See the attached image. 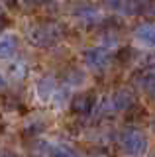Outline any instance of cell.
Segmentation results:
<instances>
[{"label": "cell", "instance_id": "6da1fadb", "mask_svg": "<svg viewBox=\"0 0 155 157\" xmlns=\"http://www.w3.org/2000/svg\"><path fill=\"white\" fill-rule=\"evenodd\" d=\"M26 37L33 47H53L59 43V39L63 37V28L57 22H36L32 26H28L26 29Z\"/></svg>", "mask_w": 155, "mask_h": 157}, {"label": "cell", "instance_id": "7a4b0ae2", "mask_svg": "<svg viewBox=\"0 0 155 157\" xmlns=\"http://www.w3.org/2000/svg\"><path fill=\"white\" fill-rule=\"evenodd\" d=\"M120 147L128 155H143L147 151V137L139 130H126L120 136Z\"/></svg>", "mask_w": 155, "mask_h": 157}, {"label": "cell", "instance_id": "3957f363", "mask_svg": "<svg viewBox=\"0 0 155 157\" xmlns=\"http://www.w3.org/2000/svg\"><path fill=\"white\" fill-rule=\"evenodd\" d=\"M83 59H85L86 67H90L96 73L104 71V69L110 65V53L106 51L104 47H90V49H86Z\"/></svg>", "mask_w": 155, "mask_h": 157}, {"label": "cell", "instance_id": "277c9868", "mask_svg": "<svg viewBox=\"0 0 155 157\" xmlns=\"http://www.w3.org/2000/svg\"><path fill=\"white\" fill-rule=\"evenodd\" d=\"M96 98L93 92H81V94H75L71 100V112L73 114H79V116H86L93 112Z\"/></svg>", "mask_w": 155, "mask_h": 157}, {"label": "cell", "instance_id": "5b68a950", "mask_svg": "<svg viewBox=\"0 0 155 157\" xmlns=\"http://www.w3.org/2000/svg\"><path fill=\"white\" fill-rule=\"evenodd\" d=\"M132 82H134V86L143 88V90L155 88V65H147V67L139 69L138 73H134Z\"/></svg>", "mask_w": 155, "mask_h": 157}, {"label": "cell", "instance_id": "8992f818", "mask_svg": "<svg viewBox=\"0 0 155 157\" xmlns=\"http://www.w3.org/2000/svg\"><path fill=\"white\" fill-rule=\"evenodd\" d=\"M110 104L114 106V110H120V112L130 110V108L135 104L134 92H132V90H128V88H120V90H116V94L112 96Z\"/></svg>", "mask_w": 155, "mask_h": 157}, {"label": "cell", "instance_id": "52a82bcc", "mask_svg": "<svg viewBox=\"0 0 155 157\" xmlns=\"http://www.w3.org/2000/svg\"><path fill=\"white\" fill-rule=\"evenodd\" d=\"M135 39L139 43L147 47H155V22H145V24H139L134 32Z\"/></svg>", "mask_w": 155, "mask_h": 157}, {"label": "cell", "instance_id": "ba28073f", "mask_svg": "<svg viewBox=\"0 0 155 157\" xmlns=\"http://www.w3.org/2000/svg\"><path fill=\"white\" fill-rule=\"evenodd\" d=\"M18 49V37L8 33L0 37V59H10Z\"/></svg>", "mask_w": 155, "mask_h": 157}, {"label": "cell", "instance_id": "9c48e42d", "mask_svg": "<svg viewBox=\"0 0 155 157\" xmlns=\"http://www.w3.org/2000/svg\"><path fill=\"white\" fill-rule=\"evenodd\" d=\"M53 90H55V81H53L51 77H43L41 81L37 82V94H40V98H43V100L51 98Z\"/></svg>", "mask_w": 155, "mask_h": 157}, {"label": "cell", "instance_id": "30bf717a", "mask_svg": "<svg viewBox=\"0 0 155 157\" xmlns=\"http://www.w3.org/2000/svg\"><path fill=\"white\" fill-rule=\"evenodd\" d=\"M77 16H79V20H83L85 24H94V22H98V12H96L94 8H90V6L81 8L79 12H77Z\"/></svg>", "mask_w": 155, "mask_h": 157}, {"label": "cell", "instance_id": "8fae6325", "mask_svg": "<svg viewBox=\"0 0 155 157\" xmlns=\"http://www.w3.org/2000/svg\"><path fill=\"white\" fill-rule=\"evenodd\" d=\"M49 157H79V155H77L75 149H71L67 145H55L49 149Z\"/></svg>", "mask_w": 155, "mask_h": 157}, {"label": "cell", "instance_id": "7c38bea8", "mask_svg": "<svg viewBox=\"0 0 155 157\" xmlns=\"http://www.w3.org/2000/svg\"><path fill=\"white\" fill-rule=\"evenodd\" d=\"M139 14H143L147 20H153L155 22V0H149V2H145L142 10H139Z\"/></svg>", "mask_w": 155, "mask_h": 157}, {"label": "cell", "instance_id": "4fadbf2b", "mask_svg": "<svg viewBox=\"0 0 155 157\" xmlns=\"http://www.w3.org/2000/svg\"><path fill=\"white\" fill-rule=\"evenodd\" d=\"M130 57H132V47H124V49H120V53H118L120 63H128V61H130Z\"/></svg>", "mask_w": 155, "mask_h": 157}, {"label": "cell", "instance_id": "5bb4252c", "mask_svg": "<svg viewBox=\"0 0 155 157\" xmlns=\"http://www.w3.org/2000/svg\"><path fill=\"white\" fill-rule=\"evenodd\" d=\"M122 2H124V0H104L106 8H110V10H118V8H122Z\"/></svg>", "mask_w": 155, "mask_h": 157}, {"label": "cell", "instance_id": "9a60e30c", "mask_svg": "<svg viewBox=\"0 0 155 157\" xmlns=\"http://www.w3.org/2000/svg\"><path fill=\"white\" fill-rule=\"evenodd\" d=\"M24 2H26L28 6H41V4H45L47 0H24Z\"/></svg>", "mask_w": 155, "mask_h": 157}, {"label": "cell", "instance_id": "2e32d148", "mask_svg": "<svg viewBox=\"0 0 155 157\" xmlns=\"http://www.w3.org/2000/svg\"><path fill=\"white\" fill-rule=\"evenodd\" d=\"M6 24H8V20H6V16H4V14H0V32H2V29L6 28Z\"/></svg>", "mask_w": 155, "mask_h": 157}, {"label": "cell", "instance_id": "e0dca14e", "mask_svg": "<svg viewBox=\"0 0 155 157\" xmlns=\"http://www.w3.org/2000/svg\"><path fill=\"white\" fill-rule=\"evenodd\" d=\"M4 4H6L8 8H16V4H18V0H4Z\"/></svg>", "mask_w": 155, "mask_h": 157}, {"label": "cell", "instance_id": "ac0fdd59", "mask_svg": "<svg viewBox=\"0 0 155 157\" xmlns=\"http://www.w3.org/2000/svg\"><path fill=\"white\" fill-rule=\"evenodd\" d=\"M4 88H6V81H4V77L0 75V90H4Z\"/></svg>", "mask_w": 155, "mask_h": 157}, {"label": "cell", "instance_id": "d6986e66", "mask_svg": "<svg viewBox=\"0 0 155 157\" xmlns=\"http://www.w3.org/2000/svg\"><path fill=\"white\" fill-rule=\"evenodd\" d=\"M0 157H18V155H16V153H2Z\"/></svg>", "mask_w": 155, "mask_h": 157}, {"label": "cell", "instance_id": "ffe728a7", "mask_svg": "<svg viewBox=\"0 0 155 157\" xmlns=\"http://www.w3.org/2000/svg\"><path fill=\"white\" fill-rule=\"evenodd\" d=\"M139 2H142V4H145V2H149V0H139Z\"/></svg>", "mask_w": 155, "mask_h": 157}, {"label": "cell", "instance_id": "44dd1931", "mask_svg": "<svg viewBox=\"0 0 155 157\" xmlns=\"http://www.w3.org/2000/svg\"><path fill=\"white\" fill-rule=\"evenodd\" d=\"M102 157H106V155H102Z\"/></svg>", "mask_w": 155, "mask_h": 157}, {"label": "cell", "instance_id": "7402d4cb", "mask_svg": "<svg viewBox=\"0 0 155 157\" xmlns=\"http://www.w3.org/2000/svg\"><path fill=\"white\" fill-rule=\"evenodd\" d=\"M153 96H155V94H153Z\"/></svg>", "mask_w": 155, "mask_h": 157}]
</instances>
